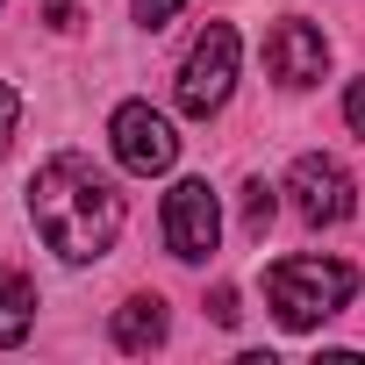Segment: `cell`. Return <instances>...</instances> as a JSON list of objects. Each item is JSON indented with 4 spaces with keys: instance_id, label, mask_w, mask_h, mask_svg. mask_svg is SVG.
Masks as SVG:
<instances>
[{
    "instance_id": "obj_13",
    "label": "cell",
    "mask_w": 365,
    "mask_h": 365,
    "mask_svg": "<svg viewBox=\"0 0 365 365\" xmlns=\"http://www.w3.org/2000/svg\"><path fill=\"white\" fill-rule=\"evenodd\" d=\"M15 122H22V93H15V86H0V150H8Z\"/></svg>"
},
{
    "instance_id": "obj_2",
    "label": "cell",
    "mask_w": 365,
    "mask_h": 365,
    "mask_svg": "<svg viewBox=\"0 0 365 365\" xmlns=\"http://www.w3.org/2000/svg\"><path fill=\"white\" fill-rule=\"evenodd\" d=\"M351 294H358V272L344 258H279L265 272V301H272L279 329H315L336 308H351Z\"/></svg>"
},
{
    "instance_id": "obj_11",
    "label": "cell",
    "mask_w": 365,
    "mask_h": 365,
    "mask_svg": "<svg viewBox=\"0 0 365 365\" xmlns=\"http://www.w3.org/2000/svg\"><path fill=\"white\" fill-rule=\"evenodd\" d=\"M129 8H136V22H143V29H165L179 8H187V0H129Z\"/></svg>"
},
{
    "instance_id": "obj_6",
    "label": "cell",
    "mask_w": 365,
    "mask_h": 365,
    "mask_svg": "<svg viewBox=\"0 0 365 365\" xmlns=\"http://www.w3.org/2000/svg\"><path fill=\"white\" fill-rule=\"evenodd\" d=\"M108 136H115V158L129 165V172H172V158H179V136H172V122L150 108V101H122L115 108V122H108Z\"/></svg>"
},
{
    "instance_id": "obj_4",
    "label": "cell",
    "mask_w": 365,
    "mask_h": 365,
    "mask_svg": "<svg viewBox=\"0 0 365 365\" xmlns=\"http://www.w3.org/2000/svg\"><path fill=\"white\" fill-rule=\"evenodd\" d=\"M287 194H294V215H301V222H315V230H336V222H351V208H358L351 172H344L336 158H322V150L294 158V172H287Z\"/></svg>"
},
{
    "instance_id": "obj_5",
    "label": "cell",
    "mask_w": 365,
    "mask_h": 365,
    "mask_svg": "<svg viewBox=\"0 0 365 365\" xmlns=\"http://www.w3.org/2000/svg\"><path fill=\"white\" fill-rule=\"evenodd\" d=\"M165 244H172V258H187V265L215 258V244H222V208H215V187H208V179H179V187L165 194Z\"/></svg>"
},
{
    "instance_id": "obj_9",
    "label": "cell",
    "mask_w": 365,
    "mask_h": 365,
    "mask_svg": "<svg viewBox=\"0 0 365 365\" xmlns=\"http://www.w3.org/2000/svg\"><path fill=\"white\" fill-rule=\"evenodd\" d=\"M29 322H36V287H29V272H15L8 258H0V351L22 344Z\"/></svg>"
},
{
    "instance_id": "obj_10",
    "label": "cell",
    "mask_w": 365,
    "mask_h": 365,
    "mask_svg": "<svg viewBox=\"0 0 365 365\" xmlns=\"http://www.w3.org/2000/svg\"><path fill=\"white\" fill-rule=\"evenodd\" d=\"M272 187H265V179H251V187H244V237H265L272 230Z\"/></svg>"
},
{
    "instance_id": "obj_15",
    "label": "cell",
    "mask_w": 365,
    "mask_h": 365,
    "mask_svg": "<svg viewBox=\"0 0 365 365\" xmlns=\"http://www.w3.org/2000/svg\"><path fill=\"white\" fill-rule=\"evenodd\" d=\"M344 115H351V129L365 136V79H351V93H344Z\"/></svg>"
},
{
    "instance_id": "obj_12",
    "label": "cell",
    "mask_w": 365,
    "mask_h": 365,
    "mask_svg": "<svg viewBox=\"0 0 365 365\" xmlns=\"http://www.w3.org/2000/svg\"><path fill=\"white\" fill-rule=\"evenodd\" d=\"M208 315H215L222 329H237V315H244V308H237V287H215V294H208Z\"/></svg>"
},
{
    "instance_id": "obj_8",
    "label": "cell",
    "mask_w": 365,
    "mask_h": 365,
    "mask_svg": "<svg viewBox=\"0 0 365 365\" xmlns=\"http://www.w3.org/2000/svg\"><path fill=\"white\" fill-rule=\"evenodd\" d=\"M115 344L122 351H158L165 344V301L158 294H129L115 308Z\"/></svg>"
},
{
    "instance_id": "obj_14",
    "label": "cell",
    "mask_w": 365,
    "mask_h": 365,
    "mask_svg": "<svg viewBox=\"0 0 365 365\" xmlns=\"http://www.w3.org/2000/svg\"><path fill=\"white\" fill-rule=\"evenodd\" d=\"M43 22H51V29H72V22H79V0H43Z\"/></svg>"
},
{
    "instance_id": "obj_1",
    "label": "cell",
    "mask_w": 365,
    "mask_h": 365,
    "mask_svg": "<svg viewBox=\"0 0 365 365\" xmlns=\"http://www.w3.org/2000/svg\"><path fill=\"white\" fill-rule=\"evenodd\" d=\"M29 215H36V237L65 265H93L122 237V194L108 187V172L93 158H79V150H58L29 179Z\"/></svg>"
},
{
    "instance_id": "obj_3",
    "label": "cell",
    "mask_w": 365,
    "mask_h": 365,
    "mask_svg": "<svg viewBox=\"0 0 365 365\" xmlns=\"http://www.w3.org/2000/svg\"><path fill=\"white\" fill-rule=\"evenodd\" d=\"M237 86V29L230 22H208L187 51V65H179V108L187 115H215Z\"/></svg>"
},
{
    "instance_id": "obj_7",
    "label": "cell",
    "mask_w": 365,
    "mask_h": 365,
    "mask_svg": "<svg viewBox=\"0 0 365 365\" xmlns=\"http://www.w3.org/2000/svg\"><path fill=\"white\" fill-rule=\"evenodd\" d=\"M265 65H272L279 86H315V79L329 72V43H322L315 22H279V29L265 36Z\"/></svg>"
}]
</instances>
